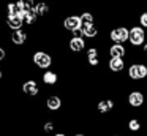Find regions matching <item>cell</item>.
Wrapping results in <instances>:
<instances>
[{
  "label": "cell",
  "mask_w": 147,
  "mask_h": 136,
  "mask_svg": "<svg viewBox=\"0 0 147 136\" xmlns=\"http://www.w3.org/2000/svg\"><path fill=\"white\" fill-rule=\"evenodd\" d=\"M128 79L133 82L147 79V63L144 62H131L128 65Z\"/></svg>",
  "instance_id": "1"
},
{
  "label": "cell",
  "mask_w": 147,
  "mask_h": 136,
  "mask_svg": "<svg viewBox=\"0 0 147 136\" xmlns=\"http://www.w3.org/2000/svg\"><path fill=\"white\" fill-rule=\"evenodd\" d=\"M146 30L141 25H131L130 27V37H128V43L131 47H142V44L146 43Z\"/></svg>",
  "instance_id": "2"
},
{
  "label": "cell",
  "mask_w": 147,
  "mask_h": 136,
  "mask_svg": "<svg viewBox=\"0 0 147 136\" xmlns=\"http://www.w3.org/2000/svg\"><path fill=\"white\" fill-rule=\"evenodd\" d=\"M128 37H130V27H125V25H119V27H114L111 32H109V38H111L112 43H127Z\"/></svg>",
  "instance_id": "3"
},
{
  "label": "cell",
  "mask_w": 147,
  "mask_h": 136,
  "mask_svg": "<svg viewBox=\"0 0 147 136\" xmlns=\"http://www.w3.org/2000/svg\"><path fill=\"white\" fill-rule=\"evenodd\" d=\"M128 106L133 108V109H139V108L144 106V101H146V97H144V92L142 90H130L128 92Z\"/></svg>",
  "instance_id": "4"
},
{
  "label": "cell",
  "mask_w": 147,
  "mask_h": 136,
  "mask_svg": "<svg viewBox=\"0 0 147 136\" xmlns=\"http://www.w3.org/2000/svg\"><path fill=\"white\" fill-rule=\"evenodd\" d=\"M128 54V49L125 44H120V43H114L109 46V55L111 57H117V59H125Z\"/></svg>",
  "instance_id": "5"
},
{
  "label": "cell",
  "mask_w": 147,
  "mask_h": 136,
  "mask_svg": "<svg viewBox=\"0 0 147 136\" xmlns=\"http://www.w3.org/2000/svg\"><path fill=\"white\" fill-rule=\"evenodd\" d=\"M108 68L112 73H120L125 70V59H117V57H111L108 62Z\"/></svg>",
  "instance_id": "6"
},
{
  "label": "cell",
  "mask_w": 147,
  "mask_h": 136,
  "mask_svg": "<svg viewBox=\"0 0 147 136\" xmlns=\"http://www.w3.org/2000/svg\"><path fill=\"white\" fill-rule=\"evenodd\" d=\"M33 62L38 66H41V68H48V66L51 65V57L46 52H36L35 55H33Z\"/></svg>",
  "instance_id": "7"
},
{
  "label": "cell",
  "mask_w": 147,
  "mask_h": 136,
  "mask_svg": "<svg viewBox=\"0 0 147 136\" xmlns=\"http://www.w3.org/2000/svg\"><path fill=\"white\" fill-rule=\"evenodd\" d=\"M65 28L67 30H76V28H81V25H82V22H81V18L79 16H70V18L65 19Z\"/></svg>",
  "instance_id": "8"
},
{
  "label": "cell",
  "mask_w": 147,
  "mask_h": 136,
  "mask_svg": "<svg viewBox=\"0 0 147 136\" xmlns=\"http://www.w3.org/2000/svg\"><path fill=\"white\" fill-rule=\"evenodd\" d=\"M81 30H82V37H87V38H95L98 35V28L93 22L92 24H82Z\"/></svg>",
  "instance_id": "9"
},
{
  "label": "cell",
  "mask_w": 147,
  "mask_h": 136,
  "mask_svg": "<svg viewBox=\"0 0 147 136\" xmlns=\"http://www.w3.org/2000/svg\"><path fill=\"white\" fill-rule=\"evenodd\" d=\"M96 109H98L101 114L111 112V111L114 109V100H111V98H106V100H101L98 104H96Z\"/></svg>",
  "instance_id": "10"
},
{
  "label": "cell",
  "mask_w": 147,
  "mask_h": 136,
  "mask_svg": "<svg viewBox=\"0 0 147 136\" xmlns=\"http://www.w3.org/2000/svg\"><path fill=\"white\" fill-rule=\"evenodd\" d=\"M127 128L130 133H138L141 131V128H142V123H141V120L138 119V117H130L128 119V123H127Z\"/></svg>",
  "instance_id": "11"
},
{
  "label": "cell",
  "mask_w": 147,
  "mask_h": 136,
  "mask_svg": "<svg viewBox=\"0 0 147 136\" xmlns=\"http://www.w3.org/2000/svg\"><path fill=\"white\" fill-rule=\"evenodd\" d=\"M70 47L74 51V52H79V51H82L84 47H86V41H84V38H76L73 37L70 41Z\"/></svg>",
  "instance_id": "12"
},
{
  "label": "cell",
  "mask_w": 147,
  "mask_h": 136,
  "mask_svg": "<svg viewBox=\"0 0 147 136\" xmlns=\"http://www.w3.org/2000/svg\"><path fill=\"white\" fill-rule=\"evenodd\" d=\"M87 59H89V63L92 66H96L100 63V57H98V49L96 47H90L87 51Z\"/></svg>",
  "instance_id": "13"
},
{
  "label": "cell",
  "mask_w": 147,
  "mask_h": 136,
  "mask_svg": "<svg viewBox=\"0 0 147 136\" xmlns=\"http://www.w3.org/2000/svg\"><path fill=\"white\" fill-rule=\"evenodd\" d=\"M24 92L29 95H36L38 93V85H36L35 81H27L24 84Z\"/></svg>",
  "instance_id": "14"
},
{
  "label": "cell",
  "mask_w": 147,
  "mask_h": 136,
  "mask_svg": "<svg viewBox=\"0 0 147 136\" xmlns=\"http://www.w3.org/2000/svg\"><path fill=\"white\" fill-rule=\"evenodd\" d=\"M21 19H26L29 24H33L35 22V19H36V13H35V9H24V13L21 14Z\"/></svg>",
  "instance_id": "15"
},
{
  "label": "cell",
  "mask_w": 147,
  "mask_h": 136,
  "mask_svg": "<svg viewBox=\"0 0 147 136\" xmlns=\"http://www.w3.org/2000/svg\"><path fill=\"white\" fill-rule=\"evenodd\" d=\"M8 13H10V16H19L21 18V14L24 13V9H22V6H21L19 3H10V5H8Z\"/></svg>",
  "instance_id": "16"
},
{
  "label": "cell",
  "mask_w": 147,
  "mask_h": 136,
  "mask_svg": "<svg viewBox=\"0 0 147 136\" xmlns=\"http://www.w3.org/2000/svg\"><path fill=\"white\" fill-rule=\"evenodd\" d=\"M8 25H10L11 28H21V25H22V19L19 18V16H8Z\"/></svg>",
  "instance_id": "17"
},
{
  "label": "cell",
  "mask_w": 147,
  "mask_h": 136,
  "mask_svg": "<svg viewBox=\"0 0 147 136\" xmlns=\"http://www.w3.org/2000/svg\"><path fill=\"white\" fill-rule=\"evenodd\" d=\"M48 108L52 111L59 109V108H60V98L59 97H49L48 98Z\"/></svg>",
  "instance_id": "18"
},
{
  "label": "cell",
  "mask_w": 147,
  "mask_h": 136,
  "mask_svg": "<svg viewBox=\"0 0 147 136\" xmlns=\"http://www.w3.org/2000/svg\"><path fill=\"white\" fill-rule=\"evenodd\" d=\"M11 40H13L16 44H22L24 41H26V33H24V32H21V30H18V32H14V33H13Z\"/></svg>",
  "instance_id": "19"
},
{
  "label": "cell",
  "mask_w": 147,
  "mask_h": 136,
  "mask_svg": "<svg viewBox=\"0 0 147 136\" xmlns=\"http://www.w3.org/2000/svg\"><path fill=\"white\" fill-rule=\"evenodd\" d=\"M43 81L46 82V84H54L55 81H57V74L52 71H46L45 76H43Z\"/></svg>",
  "instance_id": "20"
},
{
  "label": "cell",
  "mask_w": 147,
  "mask_h": 136,
  "mask_svg": "<svg viewBox=\"0 0 147 136\" xmlns=\"http://www.w3.org/2000/svg\"><path fill=\"white\" fill-rule=\"evenodd\" d=\"M33 9H35L36 16H43V14H46V13H48V5L41 2V3H38V5L33 6Z\"/></svg>",
  "instance_id": "21"
},
{
  "label": "cell",
  "mask_w": 147,
  "mask_h": 136,
  "mask_svg": "<svg viewBox=\"0 0 147 136\" xmlns=\"http://www.w3.org/2000/svg\"><path fill=\"white\" fill-rule=\"evenodd\" d=\"M79 18H81V22H82V24H92V22H93V14H92V13H89V11L82 13Z\"/></svg>",
  "instance_id": "22"
},
{
  "label": "cell",
  "mask_w": 147,
  "mask_h": 136,
  "mask_svg": "<svg viewBox=\"0 0 147 136\" xmlns=\"http://www.w3.org/2000/svg\"><path fill=\"white\" fill-rule=\"evenodd\" d=\"M138 21H139V25H141V27H142L144 30H146V28H147V9L141 13L139 18H138Z\"/></svg>",
  "instance_id": "23"
},
{
  "label": "cell",
  "mask_w": 147,
  "mask_h": 136,
  "mask_svg": "<svg viewBox=\"0 0 147 136\" xmlns=\"http://www.w3.org/2000/svg\"><path fill=\"white\" fill-rule=\"evenodd\" d=\"M21 6H22V9H33V0H19Z\"/></svg>",
  "instance_id": "24"
},
{
  "label": "cell",
  "mask_w": 147,
  "mask_h": 136,
  "mask_svg": "<svg viewBox=\"0 0 147 136\" xmlns=\"http://www.w3.org/2000/svg\"><path fill=\"white\" fill-rule=\"evenodd\" d=\"M52 130H54V125H52V123L51 122H48V123H46V125H45V131H52Z\"/></svg>",
  "instance_id": "25"
},
{
  "label": "cell",
  "mask_w": 147,
  "mask_h": 136,
  "mask_svg": "<svg viewBox=\"0 0 147 136\" xmlns=\"http://www.w3.org/2000/svg\"><path fill=\"white\" fill-rule=\"evenodd\" d=\"M142 54H144V57L147 59V41L142 44Z\"/></svg>",
  "instance_id": "26"
},
{
  "label": "cell",
  "mask_w": 147,
  "mask_h": 136,
  "mask_svg": "<svg viewBox=\"0 0 147 136\" xmlns=\"http://www.w3.org/2000/svg\"><path fill=\"white\" fill-rule=\"evenodd\" d=\"M3 57H5V51L0 49V59H3Z\"/></svg>",
  "instance_id": "27"
},
{
  "label": "cell",
  "mask_w": 147,
  "mask_h": 136,
  "mask_svg": "<svg viewBox=\"0 0 147 136\" xmlns=\"http://www.w3.org/2000/svg\"><path fill=\"white\" fill-rule=\"evenodd\" d=\"M55 136H65V135H55Z\"/></svg>",
  "instance_id": "28"
},
{
  "label": "cell",
  "mask_w": 147,
  "mask_h": 136,
  "mask_svg": "<svg viewBox=\"0 0 147 136\" xmlns=\"http://www.w3.org/2000/svg\"><path fill=\"white\" fill-rule=\"evenodd\" d=\"M114 136H122V135H114Z\"/></svg>",
  "instance_id": "29"
},
{
  "label": "cell",
  "mask_w": 147,
  "mask_h": 136,
  "mask_svg": "<svg viewBox=\"0 0 147 136\" xmlns=\"http://www.w3.org/2000/svg\"><path fill=\"white\" fill-rule=\"evenodd\" d=\"M76 136H84V135H76Z\"/></svg>",
  "instance_id": "30"
},
{
  "label": "cell",
  "mask_w": 147,
  "mask_h": 136,
  "mask_svg": "<svg viewBox=\"0 0 147 136\" xmlns=\"http://www.w3.org/2000/svg\"><path fill=\"white\" fill-rule=\"evenodd\" d=\"M0 76H2V73H0Z\"/></svg>",
  "instance_id": "31"
}]
</instances>
